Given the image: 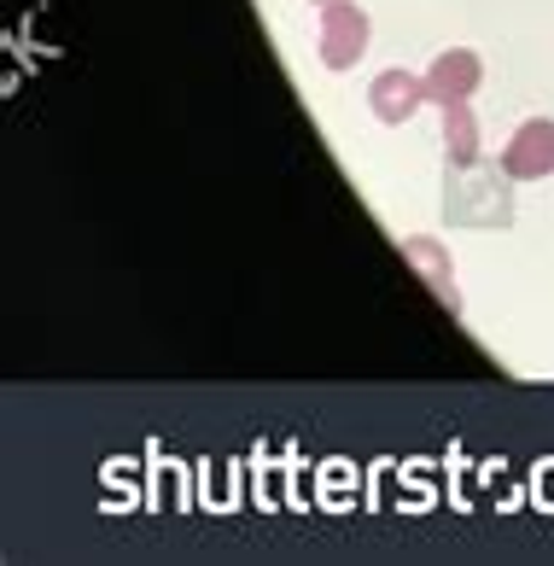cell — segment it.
<instances>
[{
    "label": "cell",
    "instance_id": "1",
    "mask_svg": "<svg viewBox=\"0 0 554 566\" xmlns=\"http://www.w3.org/2000/svg\"><path fill=\"white\" fill-rule=\"evenodd\" d=\"M368 12L356 7V0H327L322 7V30H315V48H322V65L327 71H351L362 53H368Z\"/></svg>",
    "mask_w": 554,
    "mask_h": 566
},
{
    "label": "cell",
    "instance_id": "2",
    "mask_svg": "<svg viewBox=\"0 0 554 566\" xmlns=\"http://www.w3.org/2000/svg\"><path fill=\"white\" fill-rule=\"evenodd\" d=\"M502 176L508 181H543L554 176V123L548 117H525L514 140L502 146Z\"/></svg>",
    "mask_w": 554,
    "mask_h": 566
},
{
    "label": "cell",
    "instance_id": "3",
    "mask_svg": "<svg viewBox=\"0 0 554 566\" xmlns=\"http://www.w3.org/2000/svg\"><path fill=\"white\" fill-rule=\"evenodd\" d=\"M484 82V59L473 48H450L432 59V71H426V99L432 106H467V99L479 94Z\"/></svg>",
    "mask_w": 554,
    "mask_h": 566
},
{
    "label": "cell",
    "instance_id": "4",
    "mask_svg": "<svg viewBox=\"0 0 554 566\" xmlns=\"http://www.w3.org/2000/svg\"><path fill=\"white\" fill-rule=\"evenodd\" d=\"M368 106L379 123H409L420 106H426V76H409V71H379L374 88H368Z\"/></svg>",
    "mask_w": 554,
    "mask_h": 566
},
{
    "label": "cell",
    "instance_id": "5",
    "mask_svg": "<svg viewBox=\"0 0 554 566\" xmlns=\"http://www.w3.org/2000/svg\"><path fill=\"white\" fill-rule=\"evenodd\" d=\"M443 153H450L456 170L479 164V123H473V106H443Z\"/></svg>",
    "mask_w": 554,
    "mask_h": 566
},
{
    "label": "cell",
    "instance_id": "6",
    "mask_svg": "<svg viewBox=\"0 0 554 566\" xmlns=\"http://www.w3.org/2000/svg\"><path fill=\"white\" fill-rule=\"evenodd\" d=\"M403 258L426 269V281H432V292H438L443 304H456V286H450V281H456V269H450V263H438V245H432V240H409V245H403Z\"/></svg>",
    "mask_w": 554,
    "mask_h": 566
},
{
    "label": "cell",
    "instance_id": "7",
    "mask_svg": "<svg viewBox=\"0 0 554 566\" xmlns=\"http://www.w3.org/2000/svg\"><path fill=\"white\" fill-rule=\"evenodd\" d=\"M315 7H327V0H315Z\"/></svg>",
    "mask_w": 554,
    "mask_h": 566
}]
</instances>
